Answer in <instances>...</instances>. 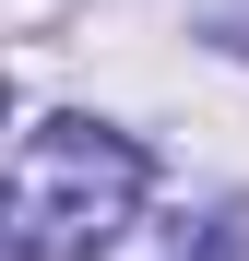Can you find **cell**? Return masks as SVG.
Here are the masks:
<instances>
[{
	"label": "cell",
	"mask_w": 249,
	"mask_h": 261,
	"mask_svg": "<svg viewBox=\"0 0 249 261\" xmlns=\"http://www.w3.org/2000/svg\"><path fill=\"white\" fill-rule=\"evenodd\" d=\"M143 214V143L107 119H36L12 143V261H95Z\"/></svg>",
	"instance_id": "obj_1"
}]
</instances>
